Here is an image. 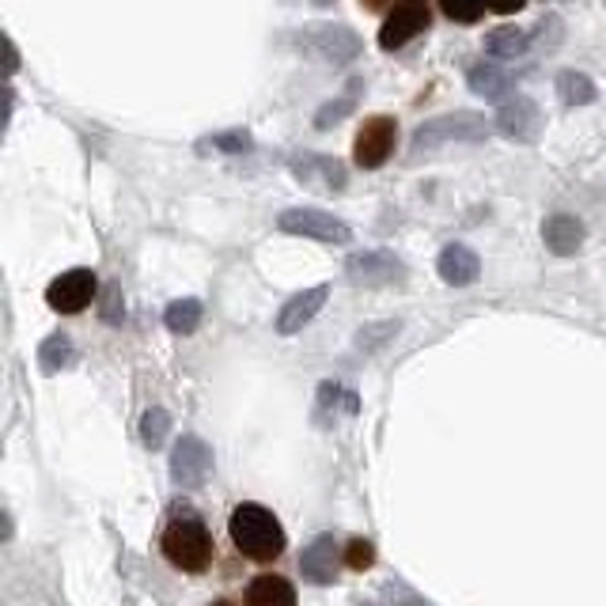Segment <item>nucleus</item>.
Returning a JSON list of instances; mask_svg holds the SVG:
<instances>
[{
  "label": "nucleus",
  "instance_id": "nucleus-16",
  "mask_svg": "<svg viewBox=\"0 0 606 606\" xmlns=\"http://www.w3.org/2000/svg\"><path fill=\"white\" fill-rule=\"evenodd\" d=\"M542 239L553 254L569 258V254H576L580 243H584V224H580L576 217H569V212H558V217H550L542 224Z\"/></svg>",
  "mask_w": 606,
  "mask_h": 606
},
{
  "label": "nucleus",
  "instance_id": "nucleus-25",
  "mask_svg": "<svg viewBox=\"0 0 606 606\" xmlns=\"http://www.w3.org/2000/svg\"><path fill=\"white\" fill-rule=\"evenodd\" d=\"M372 561H375L372 542L353 539V542L345 546V565H349V569H356V573H364V569H372Z\"/></svg>",
  "mask_w": 606,
  "mask_h": 606
},
{
  "label": "nucleus",
  "instance_id": "nucleus-30",
  "mask_svg": "<svg viewBox=\"0 0 606 606\" xmlns=\"http://www.w3.org/2000/svg\"><path fill=\"white\" fill-rule=\"evenodd\" d=\"M489 4V12H500V15H511V12H519V8L527 4V0H485Z\"/></svg>",
  "mask_w": 606,
  "mask_h": 606
},
{
  "label": "nucleus",
  "instance_id": "nucleus-26",
  "mask_svg": "<svg viewBox=\"0 0 606 606\" xmlns=\"http://www.w3.org/2000/svg\"><path fill=\"white\" fill-rule=\"evenodd\" d=\"M353 107H356V99H338V102H330V107H322L319 114H315V125H319V130H327L330 122H341V118L353 114Z\"/></svg>",
  "mask_w": 606,
  "mask_h": 606
},
{
  "label": "nucleus",
  "instance_id": "nucleus-20",
  "mask_svg": "<svg viewBox=\"0 0 606 606\" xmlns=\"http://www.w3.org/2000/svg\"><path fill=\"white\" fill-rule=\"evenodd\" d=\"M558 96L565 99L569 107H587V102H595V84L587 80L584 73L569 68V73L558 76Z\"/></svg>",
  "mask_w": 606,
  "mask_h": 606
},
{
  "label": "nucleus",
  "instance_id": "nucleus-2",
  "mask_svg": "<svg viewBox=\"0 0 606 606\" xmlns=\"http://www.w3.org/2000/svg\"><path fill=\"white\" fill-rule=\"evenodd\" d=\"M159 546H164V558L183 573H205L217 558V546H212L209 527L201 524L198 516H178L170 519L159 535Z\"/></svg>",
  "mask_w": 606,
  "mask_h": 606
},
{
  "label": "nucleus",
  "instance_id": "nucleus-35",
  "mask_svg": "<svg viewBox=\"0 0 606 606\" xmlns=\"http://www.w3.org/2000/svg\"><path fill=\"white\" fill-rule=\"evenodd\" d=\"M603 4H606V0H603Z\"/></svg>",
  "mask_w": 606,
  "mask_h": 606
},
{
  "label": "nucleus",
  "instance_id": "nucleus-3",
  "mask_svg": "<svg viewBox=\"0 0 606 606\" xmlns=\"http://www.w3.org/2000/svg\"><path fill=\"white\" fill-rule=\"evenodd\" d=\"M485 133H489V122H485L482 114L459 110V114H443V118H432V122L417 125L414 152H429V148H440V144H451V141L477 144V141H485Z\"/></svg>",
  "mask_w": 606,
  "mask_h": 606
},
{
  "label": "nucleus",
  "instance_id": "nucleus-8",
  "mask_svg": "<svg viewBox=\"0 0 606 606\" xmlns=\"http://www.w3.org/2000/svg\"><path fill=\"white\" fill-rule=\"evenodd\" d=\"M96 288H99V280L91 269H68L46 288V304L62 315H76L96 300Z\"/></svg>",
  "mask_w": 606,
  "mask_h": 606
},
{
  "label": "nucleus",
  "instance_id": "nucleus-7",
  "mask_svg": "<svg viewBox=\"0 0 606 606\" xmlns=\"http://www.w3.org/2000/svg\"><path fill=\"white\" fill-rule=\"evenodd\" d=\"M497 130L505 133L508 141H516V144H535V141H539V133H542L539 102L527 99V96L505 99V102H500V110H497Z\"/></svg>",
  "mask_w": 606,
  "mask_h": 606
},
{
  "label": "nucleus",
  "instance_id": "nucleus-9",
  "mask_svg": "<svg viewBox=\"0 0 606 606\" xmlns=\"http://www.w3.org/2000/svg\"><path fill=\"white\" fill-rule=\"evenodd\" d=\"M212 471V451L198 437H183L170 455V474L178 485H201L205 474Z\"/></svg>",
  "mask_w": 606,
  "mask_h": 606
},
{
  "label": "nucleus",
  "instance_id": "nucleus-5",
  "mask_svg": "<svg viewBox=\"0 0 606 606\" xmlns=\"http://www.w3.org/2000/svg\"><path fill=\"white\" fill-rule=\"evenodd\" d=\"M300 42L307 49H315L322 62H334V65H349L356 54H361L356 31L338 27V23H311V27L300 31Z\"/></svg>",
  "mask_w": 606,
  "mask_h": 606
},
{
  "label": "nucleus",
  "instance_id": "nucleus-27",
  "mask_svg": "<svg viewBox=\"0 0 606 606\" xmlns=\"http://www.w3.org/2000/svg\"><path fill=\"white\" fill-rule=\"evenodd\" d=\"M539 34H542V38H539V46L542 49H558L561 46V34H565V23H561V15H546V20L539 23Z\"/></svg>",
  "mask_w": 606,
  "mask_h": 606
},
{
  "label": "nucleus",
  "instance_id": "nucleus-4",
  "mask_svg": "<svg viewBox=\"0 0 606 606\" xmlns=\"http://www.w3.org/2000/svg\"><path fill=\"white\" fill-rule=\"evenodd\" d=\"M395 141H398L395 118L375 114V118H368V122L361 125V133H356V141H353V159H356V164H361L364 170L383 167V164L390 159V152H395Z\"/></svg>",
  "mask_w": 606,
  "mask_h": 606
},
{
  "label": "nucleus",
  "instance_id": "nucleus-29",
  "mask_svg": "<svg viewBox=\"0 0 606 606\" xmlns=\"http://www.w3.org/2000/svg\"><path fill=\"white\" fill-rule=\"evenodd\" d=\"M212 148H224V152H246L251 148V136H246L243 130H235V133H224V136H212Z\"/></svg>",
  "mask_w": 606,
  "mask_h": 606
},
{
  "label": "nucleus",
  "instance_id": "nucleus-6",
  "mask_svg": "<svg viewBox=\"0 0 606 606\" xmlns=\"http://www.w3.org/2000/svg\"><path fill=\"white\" fill-rule=\"evenodd\" d=\"M277 228L288 235H307V239H319V243H349V224H341L338 217L322 209H288L277 217Z\"/></svg>",
  "mask_w": 606,
  "mask_h": 606
},
{
  "label": "nucleus",
  "instance_id": "nucleus-19",
  "mask_svg": "<svg viewBox=\"0 0 606 606\" xmlns=\"http://www.w3.org/2000/svg\"><path fill=\"white\" fill-rule=\"evenodd\" d=\"M527 46H531V38H527L519 27H497V31L485 34V54L500 57V62H516V57H524Z\"/></svg>",
  "mask_w": 606,
  "mask_h": 606
},
{
  "label": "nucleus",
  "instance_id": "nucleus-32",
  "mask_svg": "<svg viewBox=\"0 0 606 606\" xmlns=\"http://www.w3.org/2000/svg\"><path fill=\"white\" fill-rule=\"evenodd\" d=\"M398 606H421L417 599H409V595H398Z\"/></svg>",
  "mask_w": 606,
  "mask_h": 606
},
{
  "label": "nucleus",
  "instance_id": "nucleus-13",
  "mask_svg": "<svg viewBox=\"0 0 606 606\" xmlns=\"http://www.w3.org/2000/svg\"><path fill=\"white\" fill-rule=\"evenodd\" d=\"M338 561H345L338 553V539L334 535H319L311 546L304 550V576L311 580V584H330V580L338 576Z\"/></svg>",
  "mask_w": 606,
  "mask_h": 606
},
{
  "label": "nucleus",
  "instance_id": "nucleus-14",
  "mask_svg": "<svg viewBox=\"0 0 606 606\" xmlns=\"http://www.w3.org/2000/svg\"><path fill=\"white\" fill-rule=\"evenodd\" d=\"M437 266H440V277L448 280V285H455V288L474 285L477 273H482V262H477V254L471 251V246H463V243L443 246Z\"/></svg>",
  "mask_w": 606,
  "mask_h": 606
},
{
  "label": "nucleus",
  "instance_id": "nucleus-34",
  "mask_svg": "<svg viewBox=\"0 0 606 606\" xmlns=\"http://www.w3.org/2000/svg\"><path fill=\"white\" fill-rule=\"evenodd\" d=\"M212 606H232V603H212Z\"/></svg>",
  "mask_w": 606,
  "mask_h": 606
},
{
  "label": "nucleus",
  "instance_id": "nucleus-18",
  "mask_svg": "<svg viewBox=\"0 0 606 606\" xmlns=\"http://www.w3.org/2000/svg\"><path fill=\"white\" fill-rule=\"evenodd\" d=\"M466 80H471L474 96H482V99H508V91H511V76L505 68H493L485 62H474L466 68Z\"/></svg>",
  "mask_w": 606,
  "mask_h": 606
},
{
  "label": "nucleus",
  "instance_id": "nucleus-28",
  "mask_svg": "<svg viewBox=\"0 0 606 606\" xmlns=\"http://www.w3.org/2000/svg\"><path fill=\"white\" fill-rule=\"evenodd\" d=\"M395 334H398V322H383V327L361 330V334H356V345L375 349V345H383V338H395Z\"/></svg>",
  "mask_w": 606,
  "mask_h": 606
},
{
  "label": "nucleus",
  "instance_id": "nucleus-10",
  "mask_svg": "<svg viewBox=\"0 0 606 606\" xmlns=\"http://www.w3.org/2000/svg\"><path fill=\"white\" fill-rule=\"evenodd\" d=\"M330 300V288L327 285H319V288H307V293L300 296H293L285 307H280V315H277V330L280 334H300V330L307 327V322L315 319V315L327 307Z\"/></svg>",
  "mask_w": 606,
  "mask_h": 606
},
{
  "label": "nucleus",
  "instance_id": "nucleus-17",
  "mask_svg": "<svg viewBox=\"0 0 606 606\" xmlns=\"http://www.w3.org/2000/svg\"><path fill=\"white\" fill-rule=\"evenodd\" d=\"M246 606H296V587L285 576L266 573L258 580H251L246 587Z\"/></svg>",
  "mask_w": 606,
  "mask_h": 606
},
{
  "label": "nucleus",
  "instance_id": "nucleus-23",
  "mask_svg": "<svg viewBox=\"0 0 606 606\" xmlns=\"http://www.w3.org/2000/svg\"><path fill=\"white\" fill-rule=\"evenodd\" d=\"M167 432H170V417L164 414V409H148V414H144V421H141L144 443H148V448H164Z\"/></svg>",
  "mask_w": 606,
  "mask_h": 606
},
{
  "label": "nucleus",
  "instance_id": "nucleus-12",
  "mask_svg": "<svg viewBox=\"0 0 606 606\" xmlns=\"http://www.w3.org/2000/svg\"><path fill=\"white\" fill-rule=\"evenodd\" d=\"M403 273H406L403 262L387 251H368L349 258V277H353L356 285H390V280H398Z\"/></svg>",
  "mask_w": 606,
  "mask_h": 606
},
{
  "label": "nucleus",
  "instance_id": "nucleus-15",
  "mask_svg": "<svg viewBox=\"0 0 606 606\" xmlns=\"http://www.w3.org/2000/svg\"><path fill=\"white\" fill-rule=\"evenodd\" d=\"M293 175L300 178L304 186H327L330 194L334 190H341V186H345V167L338 164V159H330V156H296L293 159Z\"/></svg>",
  "mask_w": 606,
  "mask_h": 606
},
{
  "label": "nucleus",
  "instance_id": "nucleus-1",
  "mask_svg": "<svg viewBox=\"0 0 606 606\" xmlns=\"http://www.w3.org/2000/svg\"><path fill=\"white\" fill-rule=\"evenodd\" d=\"M228 535L235 550L251 561H277L285 553V527L262 505H239L228 519Z\"/></svg>",
  "mask_w": 606,
  "mask_h": 606
},
{
  "label": "nucleus",
  "instance_id": "nucleus-33",
  "mask_svg": "<svg viewBox=\"0 0 606 606\" xmlns=\"http://www.w3.org/2000/svg\"><path fill=\"white\" fill-rule=\"evenodd\" d=\"M315 4H319V8H327V4H334V0H315Z\"/></svg>",
  "mask_w": 606,
  "mask_h": 606
},
{
  "label": "nucleus",
  "instance_id": "nucleus-21",
  "mask_svg": "<svg viewBox=\"0 0 606 606\" xmlns=\"http://www.w3.org/2000/svg\"><path fill=\"white\" fill-rule=\"evenodd\" d=\"M170 334H194L201 322V304L198 300H175L164 315Z\"/></svg>",
  "mask_w": 606,
  "mask_h": 606
},
{
  "label": "nucleus",
  "instance_id": "nucleus-22",
  "mask_svg": "<svg viewBox=\"0 0 606 606\" xmlns=\"http://www.w3.org/2000/svg\"><path fill=\"white\" fill-rule=\"evenodd\" d=\"M73 361V341H68L65 334H49L46 341H42V349H38V364H42V372H62L65 364Z\"/></svg>",
  "mask_w": 606,
  "mask_h": 606
},
{
  "label": "nucleus",
  "instance_id": "nucleus-11",
  "mask_svg": "<svg viewBox=\"0 0 606 606\" xmlns=\"http://www.w3.org/2000/svg\"><path fill=\"white\" fill-rule=\"evenodd\" d=\"M429 27V12H425L421 4H398L395 12L387 15V23H383L379 31V46L383 49H398L406 46L409 38H414L417 31Z\"/></svg>",
  "mask_w": 606,
  "mask_h": 606
},
{
  "label": "nucleus",
  "instance_id": "nucleus-24",
  "mask_svg": "<svg viewBox=\"0 0 606 606\" xmlns=\"http://www.w3.org/2000/svg\"><path fill=\"white\" fill-rule=\"evenodd\" d=\"M440 8L455 23H477L485 12V0H440Z\"/></svg>",
  "mask_w": 606,
  "mask_h": 606
},
{
  "label": "nucleus",
  "instance_id": "nucleus-31",
  "mask_svg": "<svg viewBox=\"0 0 606 606\" xmlns=\"http://www.w3.org/2000/svg\"><path fill=\"white\" fill-rule=\"evenodd\" d=\"M4 49H8V76H12L15 73V46L12 42H4Z\"/></svg>",
  "mask_w": 606,
  "mask_h": 606
}]
</instances>
